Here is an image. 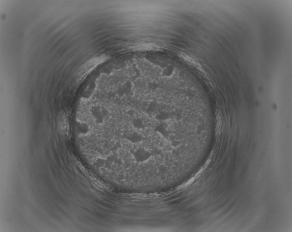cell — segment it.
<instances>
[{"mask_svg":"<svg viewBox=\"0 0 292 232\" xmlns=\"http://www.w3.org/2000/svg\"><path fill=\"white\" fill-rule=\"evenodd\" d=\"M132 125L134 128H136L137 130H141L144 127L143 120H142V119L139 118L135 119L134 120H133L132 122Z\"/></svg>","mask_w":292,"mask_h":232,"instance_id":"3957f363","label":"cell"},{"mask_svg":"<svg viewBox=\"0 0 292 232\" xmlns=\"http://www.w3.org/2000/svg\"><path fill=\"white\" fill-rule=\"evenodd\" d=\"M132 155L135 161L139 163H145L152 157L150 151L143 148H140L134 151Z\"/></svg>","mask_w":292,"mask_h":232,"instance_id":"6da1fadb","label":"cell"},{"mask_svg":"<svg viewBox=\"0 0 292 232\" xmlns=\"http://www.w3.org/2000/svg\"><path fill=\"white\" fill-rule=\"evenodd\" d=\"M125 138L132 143L136 144L140 143L142 140L143 136L140 133L133 131L127 135Z\"/></svg>","mask_w":292,"mask_h":232,"instance_id":"7a4b0ae2","label":"cell"},{"mask_svg":"<svg viewBox=\"0 0 292 232\" xmlns=\"http://www.w3.org/2000/svg\"><path fill=\"white\" fill-rule=\"evenodd\" d=\"M169 115L167 112L162 111L159 113L156 116V118L159 120L163 121L168 118Z\"/></svg>","mask_w":292,"mask_h":232,"instance_id":"5b68a950","label":"cell"},{"mask_svg":"<svg viewBox=\"0 0 292 232\" xmlns=\"http://www.w3.org/2000/svg\"><path fill=\"white\" fill-rule=\"evenodd\" d=\"M79 132L82 135H86L88 133L89 131V128L87 124L86 123H81L78 127Z\"/></svg>","mask_w":292,"mask_h":232,"instance_id":"277c9868","label":"cell"}]
</instances>
